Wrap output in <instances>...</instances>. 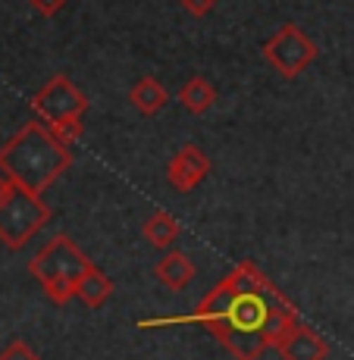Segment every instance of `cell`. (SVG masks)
<instances>
[{"label":"cell","mask_w":354,"mask_h":360,"mask_svg":"<svg viewBox=\"0 0 354 360\" xmlns=\"http://www.w3.org/2000/svg\"><path fill=\"white\" fill-rule=\"evenodd\" d=\"M154 276L163 282L170 292H185V288L194 282V276H198V266L191 263V257L185 251H166L160 260H157V266H154Z\"/></svg>","instance_id":"cell-9"},{"label":"cell","mask_w":354,"mask_h":360,"mask_svg":"<svg viewBox=\"0 0 354 360\" xmlns=\"http://www.w3.org/2000/svg\"><path fill=\"white\" fill-rule=\"evenodd\" d=\"M179 235H182V226H179V219L172 217L170 210H151V217L141 223V238L148 241L151 248L170 251Z\"/></svg>","instance_id":"cell-11"},{"label":"cell","mask_w":354,"mask_h":360,"mask_svg":"<svg viewBox=\"0 0 354 360\" xmlns=\"http://www.w3.org/2000/svg\"><path fill=\"white\" fill-rule=\"evenodd\" d=\"M69 166H72L69 144L41 120L25 122L0 148V176L13 179L34 195H44Z\"/></svg>","instance_id":"cell-2"},{"label":"cell","mask_w":354,"mask_h":360,"mask_svg":"<svg viewBox=\"0 0 354 360\" xmlns=\"http://www.w3.org/2000/svg\"><path fill=\"white\" fill-rule=\"evenodd\" d=\"M179 6H182L191 19H204V16H210L213 13L217 0H179Z\"/></svg>","instance_id":"cell-15"},{"label":"cell","mask_w":354,"mask_h":360,"mask_svg":"<svg viewBox=\"0 0 354 360\" xmlns=\"http://www.w3.org/2000/svg\"><path fill=\"white\" fill-rule=\"evenodd\" d=\"M204 326L235 360H260L298 323V310L254 260H241L182 316L141 320V329Z\"/></svg>","instance_id":"cell-1"},{"label":"cell","mask_w":354,"mask_h":360,"mask_svg":"<svg viewBox=\"0 0 354 360\" xmlns=\"http://www.w3.org/2000/svg\"><path fill=\"white\" fill-rule=\"evenodd\" d=\"M88 266H91L88 254L69 235H53L29 260V273L38 279V285L44 288V295L57 307H63V304H69L75 297L79 279L85 276Z\"/></svg>","instance_id":"cell-3"},{"label":"cell","mask_w":354,"mask_h":360,"mask_svg":"<svg viewBox=\"0 0 354 360\" xmlns=\"http://www.w3.org/2000/svg\"><path fill=\"white\" fill-rule=\"evenodd\" d=\"M88 110V98L69 75H53L51 82L38 88V94L32 98V113L34 120H41L44 126H51L63 138L66 144L82 138V116Z\"/></svg>","instance_id":"cell-5"},{"label":"cell","mask_w":354,"mask_h":360,"mask_svg":"<svg viewBox=\"0 0 354 360\" xmlns=\"http://www.w3.org/2000/svg\"><path fill=\"white\" fill-rule=\"evenodd\" d=\"M207 176H210V157H207L198 144H185L170 160V166H166V182H170V188L182 191V195L194 191Z\"/></svg>","instance_id":"cell-7"},{"label":"cell","mask_w":354,"mask_h":360,"mask_svg":"<svg viewBox=\"0 0 354 360\" xmlns=\"http://www.w3.org/2000/svg\"><path fill=\"white\" fill-rule=\"evenodd\" d=\"M276 351H279L282 360H326L329 357V345H326V338L301 320L279 338Z\"/></svg>","instance_id":"cell-8"},{"label":"cell","mask_w":354,"mask_h":360,"mask_svg":"<svg viewBox=\"0 0 354 360\" xmlns=\"http://www.w3.org/2000/svg\"><path fill=\"white\" fill-rule=\"evenodd\" d=\"M51 223V207L41 195L0 176V241L10 251H19Z\"/></svg>","instance_id":"cell-4"},{"label":"cell","mask_w":354,"mask_h":360,"mask_svg":"<svg viewBox=\"0 0 354 360\" xmlns=\"http://www.w3.org/2000/svg\"><path fill=\"white\" fill-rule=\"evenodd\" d=\"M0 360H41V354L32 348L29 342L13 338V342H6L4 348H0Z\"/></svg>","instance_id":"cell-14"},{"label":"cell","mask_w":354,"mask_h":360,"mask_svg":"<svg viewBox=\"0 0 354 360\" xmlns=\"http://www.w3.org/2000/svg\"><path fill=\"white\" fill-rule=\"evenodd\" d=\"M317 53H320L317 41L308 32H301V25H295V22H286L263 44V60L282 79H298L301 72H308L310 63L317 60Z\"/></svg>","instance_id":"cell-6"},{"label":"cell","mask_w":354,"mask_h":360,"mask_svg":"<svg viewBox=\"0 0 354 360\" xmlns=\"http://www.w3.org/2000/svg\"><path fill=\"white\" fill-rule=\"evenodd\" d=\"M29 6L38 16H44V19H53L60 10L66 6V0H29Z\"/></svg>","instance_id":"cell-16"},{"label":"cell","mask_w":354,"mask_h":360,"mask_svg":"<svg viewBox=\"0 0 354 360\" xmlns=\"http://www.w3.org/2000/svg\"><path fill=\"white\" fill-rule=\"evenodd\" d=\"M129 103L141 116H157L166 107V103H170V91L163 88L160 79H154V75H144V79H138L135 85H132Z\"/></svg>","instance_id":"cell-10"},{"label":"cell","mask_w":354,"mask_h":360,"mask_svg":"<svg viewBox=\"0 0 354 360\" xmlns=\"http://www.w3.org/2000/svg\"><path fill=\"white\" fill-rule=\"evenodd\" d=\"M113 279H110L107 273H103L101 266H88L85 269V276L79 279V288H75V297H79L85 307H91V310H101L103 304L113 297Z\"/></svg>","instance_id":"cell-12"},{"label":"cell","mask_w":354,"mask_h":360,"mask_svg":"<svg viewBox=\"0 0 354 360\" xmlns=\"http://www.w3.org/2000/svg\"><path fill=\"white\" fill-rule=\"evenodd\" d=\"M179 103H182L189 113L201 116V113H207V110L217 103V88H213L204 75H191V79L179 88Z\"/></svg>","instance_id":"cell-13"}]
</instances>
